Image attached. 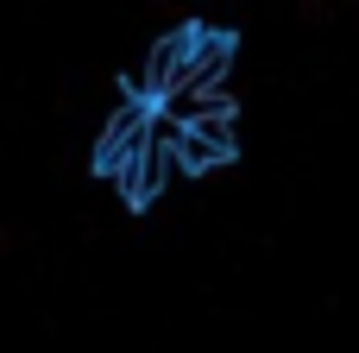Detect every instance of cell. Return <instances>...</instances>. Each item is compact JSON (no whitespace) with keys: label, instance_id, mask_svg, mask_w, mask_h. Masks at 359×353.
<instances>
[{"label":"cell","instance_id":"cell-1","mask_svg":"<svg viewBox=\"0 0 359 353\" xmlns=\"http://www.w3.org/2000/svg\"><path fill=\"white\" fill-rule=\"evenodd\" d=\"M145 126H151V101H145V95L120 101V107H114V120H107V133H101V152H95V171L120 177V171H126V164L139 158V145H145Z\"/></svg>","mask_w":359,"mask_h":353},{"label":"cell","instance_id":"cell-2","mask_svg":"<svg viewBox=\"0 0 359 353\" xmlns=\"http://www.w3.org/2000/svg\"><path fill=\"white\" fill-rule=\"evenodd\" d=\"M189 38H196V25H177V32H164V38L151 44V57H145V69H139V95H145V101H164V95L177 88V76H183V63H189Z\"/></svg>","mask_w":359,"mask_h":353}]
</instances>
